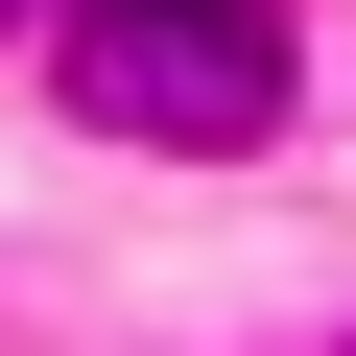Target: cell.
<instances>
[{
	"mask_svg": "<svg viewBox=\"0 0 356 356\" xmlns=\"http://www.w3.org/2000/svg\"><path fill=\"white\" fill-rule=\"evenodd\" d=\"M95 143H285V0H72Z\"/></svg>",
	"mask_w": 356,
	"mask_h": 356,
	"instance_id": "1",
	"label": "cell"
}]
</instances>
